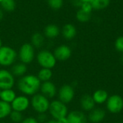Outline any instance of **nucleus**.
Instances as JSON below:
<instances>
[{
  "instance_id": "e433bc0d",
  "label": "nucleus",
  "mask_w": 123,
  "mask_h": 123,
  "mask_svg": "<svg viewBox=\"0 0 123 123\" xmlns=\"http://www.w3.org/2000/svg\"><path fill=\"white\" fill-rule=\"evenodd\" d=\"M93 0H81L82 3H92Z\"/></svg>"
},
{
  "instance_id": "ea45409f",
  "label": "nucleus",
  "mask_w": 123,
  "mask_h": 123,
  "mask_svg": "<svg viewBox=\"0 0 123 123\" xmlns=\"http://www.w3.org/2000/svg\"><path fill=\"white\" fill-rule=\"evenodd\" d=\"M123 123V122H119V123Z\"/></svg>"
},
{
  "instance_id": "2eb2a0df",
  "label": "nucleus",
  "mask_w": 123,
  "mask_h": 123,
  "mask_svg": "<svg viewBox=\"0 0 123 123\" xmlns=\"http://www.w3.org/2000/svg\"><path fill=\"white\" fill-rule=\"evenodd\" d=\"M61 32L64 39L66 40H71L76 36L77 30L73 24L67 23L63 25Z\"/></svg>"
},
{
  "instance_id": "4be33fe9",
  "label": "nucleus",
  "mask_w": 123,
  "mask_h": 123,
  "mask_svg": "<svg viewBox=\"0 0 123 123\" xmlns=\"http://www.w3.org/2000/svg\"><path fill=\"white\" fill-rule=\"evenodd\" d=\"M45 42V38L40 32H35L31 37V44L35 48H41Z\"/></svg>"
},
{
  "instance_id": "6e6552de",
  "label": "nucleus",
  "mask_w": 123,
  "mask_h": 123,
  "mask_svg": "<svg viewBox=\"0 0 123 123\" xmlns=\"http://www.w3.org/2000/svg\"><path fill=\"white\" fill-rule=\"evenodd\" d=\"M58 100L67 105L71 102L75 97V90L71 85L64 84L58 91Z\"/></svg>"
},
{
  "instance_id": "7c9ffc66",
  "label": "nucleus",
  "mask_w": 123,
  "mask_h": 123,
  "mask_svg": "<svg viewBox=\"0 0 123 123\" xmlns=\"http://www.w3.org/2000/svg\"><path fill=\"white\" fill-rule=\"evenodd\" d=\"M37 122L39 123H45L48 120V115L46 113H41V114H37V116L36 117Z\"/></svg>"
},
{
  "instance_id": "aec40b11",
  "label": "nucleus",
  "mask_w": 123,
  "mask_h": 123,
  "mask_svg": "<svg viewBox=\"0 0 123 123\" xmlns=\"http://www.w3.org/2000/svg\"><path fill=\"white\" fill-rule=\"evenodd\" d=\"M17 94L12 89H2L0 92V100L11 104L14 99L16 98Z\"/></svg>"
},
{
  "instance_id": "ddd939ff",
  "label": "nucleus",
  "mask_w": 123,
  "mask_h": 123,
  "mask_svg": "<svg viewBox=\"0 0 123 123\" xmlns=\"http://www.w3.org/2000/svg\"><path fill=\"white\" fill-rule=\"evenodd\" d=\"M68 123H86L88 118L82 111L73 110L68 113L66 116Z\"/></svg>"
},
{
  "instance_id": "f704fd0d",
  "label": "nucleus",
  "mask_w": 123,
  "mask_h": 123,
  "mask_svg": "<svg viewBox=\"0 0 123 123\" xmlns=\"http://www.w3.org/2000/svg\"><path fill=\"white\" fill-rule=\"evenodd\" d=\"M3 17H4V12H3V9L0 8V22L2 20Z\"/></svg>"
},
{
  "instance_id": "473e14b6",
  "label": "nucleus",
  "mask_w": 123,
  "mask_h": 123,
  "mask_svg": "<svg viewBox=\"0 0 123 123\" xmlns=\"http://www.w3.org/2000/svg\"><path fill=\"white\" fill-rule=\"evenodd\" d=\"M72 3V5L75 7H77V8H80L81 4H82V2L81 1V0H72L71 1Z\"/></svg>"
},
{
  "instance_id": "f3484780",
  "label": "nucleus",
  "mask_w": 123,
  "mask_h": 123,
  "mask_svg": "<svg viewBox=\"0 0 123 123\" xmlns=\"http://www.w3.org/2000/svg\"><path fill=\"white\" fill-rule=\"evenodd\" d=\"M12 74L14 75V77L20 78L23 76H25L27 71V66L26 64L19 62V63H15L14 65L12 66L11 71Z\"/></svg>"
},
{
  "instance_id": "6ab92c4d",
  "label": "nucleus",
  "mask_w": 123,
  "mask_h": 123,
  "mask_svg": "<svg viewBox=\"0 0 123 123\" xmlns=\"http://www.w3.org/2000/svg\"><path fill=\"white\" fill-rule=\"evenodd\" d=\"M92 96L95 104L97 105H102L104 103H106L109 97L108 92L106 90L101 89L96 90Z\"/></svg>"
},
{
  "instance_id": "7ed1b4c3",
  "label": "nucleus",
  "mask_w": 123,
  "mask_h": 123,
  "mask_svg": "<svg viewBox=\"0 0 123 123\" xmlns=\"http://www.w3.org/2000/svg\"><path fill=\"white\" fill-rule=\"evenodd\" d=\"M36 60L41 68L53 69L56 63L57 60L51 51L48 50H41L36 55Z\"/></svg>"
},
{
  "instance_id": "a878e982",
  "label": "nucleus",
  "mask_w": 123,
  "mask_h": 123,
  "mask_svg": "<svg viewBox=\"0 0 123 123\" xmlns=\"http://www.w3.org/2000/svg\"><path fill=\"white\" fill-rule=\"evenodd\" d=\"M0 4L1 8L7 12H12L16 8V2L14 0H2Z\"/></svg>"
},
{
  "instance_id": "4468645a",
  "label": "nucleus",
  "mask_w": 123,
  "mask_h": 123,
  "mask_svg": "<svg viewBox=\"0 0 123 123\" xmlns=\"http://www.w3.org/2000/svg\"><path fill=\"white\" fill-rule=\"evenodd\" d=\"M106 117V112L104 109L100 107H95L89 112L87 117L88 120L92 123H101Z\"/></svg>"
},
{
  "instance_id": "1a4fd4ad",
  "label": "nucleus",
  "mask_w": 123,
  "mask_h": 123,
  "mask_svg": "<svg viewBox=\"0 0 123 123\" xmlns=\"http://www.w3.org/2000/svg\"><path fill=\"white\" fill-rule=\"evenodd\" d=\"M15 84V77L12 72L5 68L0 69V89H12Z\"/></svg>"
},
{
  "instance_id": "a19ab883",
  "label": "nucleus",
  "mask_w": 123,
  "mask_h": 123,
  "mask_svg": "<svg viewBox=\"0 0 123 123\" xmlns=\"http://www.w3.org/2000/svg\"><path fill=\"white\" fill-rule=\"evenodd\" d=\"M1 1H2V0H0V3H1Z\"/></svg>"
},
{
  "instance_id": "79ce46f5",
  "label": "nucleus",
  "mask_w": 123,
  "mask_h": 123,
  "mask_svg": "<svg viewBox=\"0 0 123 123\" xmlns=\"http://www.w3.org/2000/svg\"><path fill=\"white\" fill-rule=\"evenodd\" d=\"M0 92H1V89H0Z\"/></svg>"
},
{
  "instance_id": "39448f33",
  "label": "nucleus",
  "mask_w": 123,
  "mask_h": 123,
  "mask_svg": "<svg viewBox=\"0 0 123 123\" xmlns=\"http://www.w3.org/2000/svg\"><path fill=\"white\" fill-rule=\"evenodd\" d=\"M48 112L53 119L59 120L67 116L68 110L66 104L58 99H55L50 102Z\"/></svg>"
},
{
  "instance_id": "b1692460",
  "label": "nucleus",
  "mask_w": 123,
  "mask_h": 123,
  "mask_svg": "<svg viewBox=\"0 0 123 123\" xmlns=\"http://www.w3.org/2000/svg\"><path fill=\"white\" fill-rule=\"evenodd\" d=\"M110 3L111 0H93L92 2V5L93 6L94 10L99 11L104 10L109 7Z\"/></svg>"
},
{
  "instance_id": "37998d69",
  "label": "nucleus",
  "mask_w": 123,
  "mask_h": 123,
  "mask_svg": "<svg viewBox=\"0 0 123 123\" xmlns=\"http://www.w3.org/2000/svg\"><path fill=\"white\" fill-rule=\"evenodd\" d=\"M0 123H1V121H0Z\"/></svg>"
},
{
  "instance_id": "f8f14e48",
  "label": "nucleus",
  "mask_w": 123,
  "mask_h": 123,
  "mask_svg": "<svg viewBox=\"0 0 123 123\" xmlns=\"http://www.w3.org/2000/svg\"><path fill=\"white\" fill-rule=\"evenodd\" d=\"M40 93L50 99L56 96L58 94V89L55 84L51 81H45L41 83Z\"/></svg>"
},
{
  "instance_id": "412c9836",
  "label": "nucleus",
  "mask_w": 123,
  "mask_h": 123,
  "mask_svg": "<svg viewBox=\"0 0 123 123\" xmlns=\"http://www.w3.org/2000/svg\"><path fill=\"white\" fill-rule=\"evenodd\" d=\"M37 76V78L39 79V80L41 82H45V81H50V79L53 77L52 69L41 68V69H40L38 71Z\"/></svg>"
},
{
  "instance_id": "cd10ccee",
  "label": "nucleus",
  "mask_w": 123,
  "mask_h": 123,
  "mask_svg": "<svg viewBox=\"0 0 123 123\" xmlns=\"http://www.w3.org/2000/svg\"><path fill=\"white\" fill-rule=\"evenodd\" d=\"M48 5L54 10H58L63 6V0H46Z\"/></svg>"
},
{
  "instance_id": "9b49d317",
  "label": "nucleus",
  "mask_w": 123,
  "mask_h": 123,
  "mask_svg": "<svg viewBox=\"0 0 123 123\" xmlns=\"http://www.w3.org/2000/svg\"><path fill=\"white\" fill-rule=\"evenodd\" d=\"M53 54L57 61H66L71 58L72 55V50L68 45L63 44L55 48Z\"/></svg>"
},
{
  "instance_id": "f257e3e1",
  "label": "nucleus",
  "mask_w": 123,
  "mask_h": 123,
  "mask_svg": "<svg viewBox=\"0 0 123 123\" xmlns=\"http://www.w3.org/2000/svg\"><path fill=\"white\" fill-rule=\"evenodd\" d=\"M41 83L37 75L25 74L19 78L17 86L18 90L23 95L32 97L40 92Z\"/></svg>"
},
{
  "instance_id": "bb28decb",
  "label": "nucleus",
  "mask_w": 123,
  "mask_h": 123,
  "mask_svg": "<svg viewBox=\"0 0 123 123\" xmlns=\"http://www.w3.org/2000/svg\"><path fill=\"white\" fill-rule=\"evenodd\" d=\"M9 117L12 123H21V122L25 118L22 112L14 110H12Z\"/></svg>"
},
{
  "instance_id": "a211bd4d",
  "label": "nucleus",
  "mask_w": 123,
  "mask_h": 123,
  "mask_svg": "<svg viewBox=\"0 0 123 123\" xmlns=\"http://www.w3.org/2000/svg\"><path fill=\"white\" fill-rule=\"evenodd\" d=\"M60 33L61 30L59 27L55 24H49L44 28V35L49 39L57 37Z\"/></svg>"
},
{
  "instance_id": "9d476101",
  "label": "nucleus",
  "mask_w": 123,
  "mask_h": 123,
  "mask_svg": "<svg viewBox=\"0 0 123 123\" xmlns=\"http://www.w3.org/2000/svg\"><path fill=\"white\" fill-rule=\"evenodd\" d=\"M10 105L12 110L23 113L30 107V99L27 96L22 94L17 96Z\"/></svg>"
},
{
  "instance_id": "2f4dec72",
  "label": "nucleus",
  "mask_w": 123,
  "mask_h": 123,
  "mask_svg": "<svg viewBox=\"0 0 123 123\" xmlns=\"http://www.w3.org/2000/svg\"><path fill=\"white\" fill-rule=\"evenodd\" d=\"M21 123H39L37 122V119L34 117H25Z\"/></svg>"
},
{
  "instance_id": "c85d7f7f",
  "label": "nucleus",
  "mask_w": 123,
  "mask_h": 123,
  "mask_svg": "<svg viewBox=\"0 0 123 123\" xmlns=\"http://www.w3.org/2000/svg\"><path fill=\"white\" fill-rule=\"evenodd\" d=\"M115 48L118 53L123 54V35L116 38L115 41Z\"/></svg>"
},
{
  "instance_id": "20e7f679",
  "label": "nucleus",
  "mask_w": 123,
  "mask_h": 123,
  "mask_svg": "<svg viewBox=\"0 0 123 123\" xmlns=\"http://www.w3.org/2000/svg\"><path fill=\"white\" fill-rule=\"evenodd\" d=\"M17 51L12 47L5 45L0 48V66L9 67L14 65L17 58Z\"/></svg>"
},
{
  "instance_id": "393cba45",
  "label": "nucleus",
  "mask_w": 123,
  "mask_h": 123,
  "mask_svg": "<svg viewBox=\"0 0 123 123\" xmlns=\"http://www.w3.org/2000/svg\"><path fill=\"white\" fill-rule=\"evenodd\" d=\"M91 18L92 14L86 13L81 9H79L76 12V19L78 22L81 23H86L90 21Z\"/></svg>"
},
{
  "instance_id": "dca6fc26",
  "label": "nucleus",
  "mask_w": 123,
  "mask_h": 123,
  "mask_svg": "<svg viewBox=\"0 0 123 123\" xmlns=\"http://www.w3.org/2000/svg\"><path fill=\"white\" fill-rule=\"evenodd\" d=\"M95 102L92 98V96L89 94H84L80 99V106L82 110L85 112H90L95 108Z\"/></svg>"
},
{
  "instance_id": "0eeeda50",
  "label": "nucleus",
  "mask_w": 123,
  "mask_h": 123,
  "mask_svg": "<svg viewBox=\"0 0 123 123\" xmlns=\"http://www.w3.org/2000/svg\"><path fill=\"white\" fill-rule=\"evenodd\" d=\"M107 110L112 114H118L123 110V98L118 94H112L106 102Z\"/></svg>"
},
{
  "instance_id": "4c0bfd02",
  "label": "nucleus",
  "mask_w": 123,
  "mask_h": 123,
  "mask_svg": "<svg viewBox=\"0 0 123 123\" xmlns=\"http://www.w3.org/2000/svg\"><path fill=\"white\" fill-rule=\"evenodd\" d=\"M3 45H2V42H1V38H0V48L2 47Z\"/></svg>"
},
{
  "instance_id": "423d86ee",
  "label": "nucleus",
  "mask_w": 123,
  "mask_h": 123,
  "mask_svg": "<svg viewBox=\"0 0 123 123\" xmlns=\"http://www.w3.org/2000/svg\"><path fill=\"white\" fill-rule=\"evenodd\" d=\"M20 62L27 65L31 63L35 58V48L31 43H25L21 45L17 53Z\"/></svg>"
},
{
  "instance_id": "f03ea898",
  "label": "nucleus",
  "mask_w": 123,
  "mask_h": 123,
  "mask_svg": "<svg viewBox=\"0 0 123 123\" xmlns=\"http://www.w3.org/2000/svg\"><path fill=\"white\" fill-rule=\"evenodd\" d=\"M50 103L49 99L40 92L32 96V98L30 99V107L37 114L46 113L48 112Z\"/></svg>"
},
{
  "instance_id": "72a5a7b5",
  "label": "nucleus",
  "mask_w": 123,
  "mask_h": 123,
  "mask_svg": "<svg viewBox=\"0 0 123 123\" xmlns=\"http://www.w3.org/2000/svg\"><path fill=\"white\" fill-rule=\"evenodd\" d=\"M58 121V123H68V119L67 117H63V118H61L59 120H57Z\"/></svg>"
},
{
  "instance_id": "5701e85b",
  "label": "nucleus",
  "mask_w": 123,
  "mask_h": 123,
  "mask_svg": "<svg viewBox=\"0 0 123 123\" xmlns=\"http://www.w3.org/2000/svg\"><path fill=\"white\" fill-rule=\"evenodd\" d=\"M12 109L10 104L0 100V121L9 117Z\"/></svg>"
},
{
  "instance_id": "c9c22d12",
  "label": "nucleus",
  "mask_w": 123,
  "mask_h": 123,
  "mask_svg": "<svg viewBox=\"0 0 123 123\" xmlns=\"http://www.w3.org/2000/svg\"><path fill=\"white\" fill-rule=\"evenodd\" d=\"M45 123H58V121H57V120L51 119V120H48Z\"/></svg>"
},
{
  "instance_id": "c756f323",
  "label": "nucleus",
  "mask_w": 123,
  "mask_h": 123,
  "mask_svg": "<svg viewBox=\"0 0 123 123\" xmlns=\"http://www.w3.org/2000/svg\"><path fill=\"white\" fill-rule=\"evenodd\" d=\"M79 9H81L84 12L89 13V14H92V11L94 10L92 3H82L81 7Z\"/></svg>"
},
{
  "instance_id": "58836bf2",
  "label": "nucleus",
  "mask_w": 123,
  "mask_h": 123,
  "mask_svg": "<svg viewBox=\"0 0 123 123\" xmlns=\"http://www.w3.org/2000/svg\"><path fill=\"white\" fill-rule=\"evenodd\" d=\"M121 61H122V63H123V55H122V57H121Z\"/></svg>"
}]
</instances>
